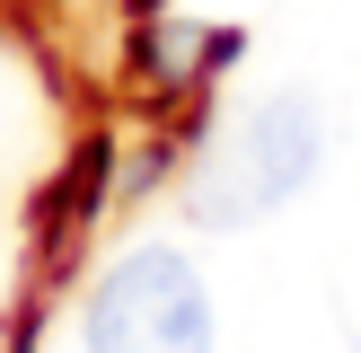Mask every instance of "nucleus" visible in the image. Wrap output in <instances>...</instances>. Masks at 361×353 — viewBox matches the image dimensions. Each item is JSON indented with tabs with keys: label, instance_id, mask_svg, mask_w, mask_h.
<instances>
[{
	"label": "nucleus",
	"instance_id": "2",
	"mask_svg": "<svg viewBox=\"0 0 361 353\" xmlns=\"http://www.w3.org/2000/svg\"><path fill=\"white\" fill-rule=\"evenodd\" d=\"M88 353H212V292L176 247H133L88 300Z\"/></svg>",
	"mask_w": 361,
	"mask_h": 353
},
{
	"label": "nucleus",
	"instance_id": "1",
	"mask_svg": "<svg viewBox=\"0 0 361 353\" xmlns=\"http://www.w3.org/2000/svg\"><path fill=\"white\" fill-rule=\"evenodd\" d=\"M317 159H326V106H317L309 88H291V97L256 106V115L203 159V176H194V221L238 229V221H256V212L291 203L317 176Z\"/></svg>",
	"mask_w": 361,
	"mask_h": 353
}]
</instances>
